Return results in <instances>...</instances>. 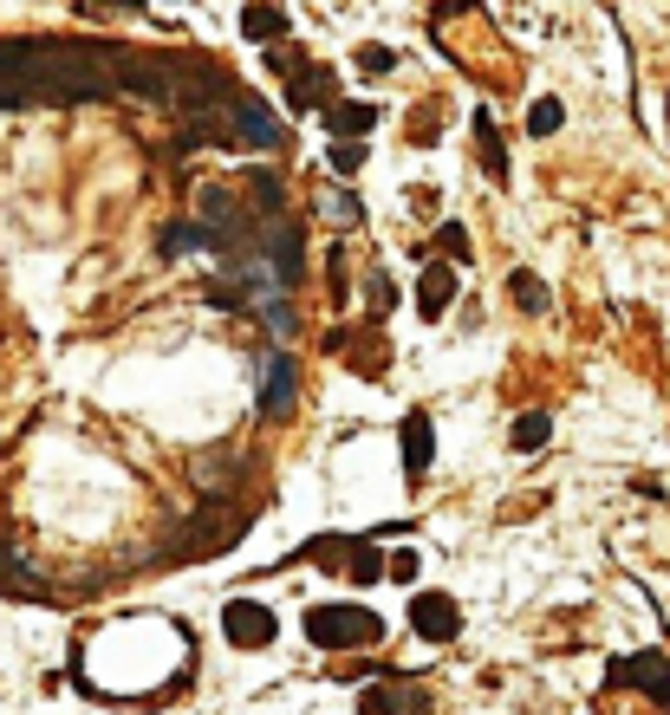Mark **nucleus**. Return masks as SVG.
Listing matches in <instances>:
<instances>
[{"instance_id": "obj_1", "label": "nucleus", "mask_w": 670, "mask_h": 715, "mask_svg": "<svg viewBox=\"0 0 670 715\" xmlns=\"http://www.w3.org/2000/svg\"><path fill=\"white\" fill-rule=\"evenodd\" d=\"M306 638H313L319 651H365V644L384 638V625H378V612H365V605H313V612H306Z\"/></svg>"}, {"instance_id": "obj_2", "label": "nucleus", "mask_w": 670, "mask_h": 715, "mask_svg": "<svg viewBox=\"0 0 670 715\" xmlns=\"http://www.w3.org/2000/svg\"><path fill=\"white\" fill-rule=\"evenodd\" d=\"M267 72L287 85V111H313V104H326V98H332V72H326L313 52H300V46H274Z\"/></svg>"}, {"instance_id": "obj_3", "label": "nucleus", "mask_w": 670, "mask_h": 715, "mask_svg": "<svg viewBox=\"0 0 670 715\" xmlns=\"http://www.w3.org/2000/svg\"><path fill=\"white\" fill-rule=\"evenodd\" d=\"M222 111H228L235 150H280V137H287V130H280V117H274V111H267V104H261L254 91H241V85H235Z\"/></svg>"}, {"instance_id": "obj_4", "label": "nucleus", "mask_w": 670, "mask_h": 715, "mask_svg": "<svg viewBox=\"0 0 670 715\" xmlns=\"http://www.w3.org/2000/svg\"><path fill=\"white\" fill-rule=\"evenodd\" d=\"M104 72H111V91H130V98H150V104H169V65H163V59L104 52Z\"/></svg>"}, {"instance_id": "obj_5", "label": "nucleus", "mask_w": 670, "mask_h": 715, "mask_svg": "<svg viewBox=\"0 0 670 715\" xmlns=\"http://www.w3.org/2000/svg\"><path fill=\"white\" fill-rule=\"evenodd\" d=\"M189 527H195V534H182V553H189V560H208V553H222V547L235 540V514H228L222 495H202V508H195Z\"/></svg>"}, {"instance_id": "obj_6", "label": "nucleus", "mask_w": 670, "mask_h": 715, "mask_svg": "<svg viewBox=\"0 0 670 715\" xmlns=\"http://www.w3.org/2000/svg\"><path fill=\"white\" fill-rule=\"evenodd\" d=\"M606 684H639V690H652V697L670 710V657H665V651H632V657H612V664H606Z\"/></svg>"}, {"instance_id": "obj_7", "label": "nucleus", "mask_w": 670, "mask_h": 715, "mask_svg": "<svg viewBox=\"0 0 670 715\" xmlns=\"http://www.w3.org/2000/svg\"><path fill=\"white\" fill-rule=\"evenodd\" d=\"M358 715H430V690H424V684H404V677H391V684H365Z\"/></svg>"}, {"instance_id": "obj_8", "label": "nucleus", "mask_w": 670, "mask_h": 715, "mask_svg": "<svg viewBox=\"0 0 670 715\" xmlns=\"http://www.w3.org/2000/svg\"><path fill=\"white\" fill-rule=\"evenodd\" d=\"M222 631H228V644H241V651H267V644H274V612L254 605V599H228Z\"/></svg>"}, {"instance_id": "obj_9", "label": "nucleus", "mask_w": 670, "mask_h": 715, "mask_svg": "<svg viewBox=\"0 0 670 715\" xmlns=\"http://www.w3.org/2000/svg\"><path fill=\"white\" fill-rule=\"evenodd\" d=\"M410 625H417L430 644H450V638L463 631V612H456V599H443V592H417V599H410Z\"/></svg>"}, {"instance_id": "obj_10", "label": "nucleus", "mask_w": 670, "mask_h": 715, "mask_svg": "<svg viewBox=\"0 0 670 715\" xmlns=\"http://www.w3.org/2000/svg\"><path fill=\"white\" fill-rule=\"evenodd\" d=\"M293 397H300V365H293L287 352H274L267 371H261V410L280 417V410H293Z\"/></svg>"}, {"instance_id": "obj_11", "label": "nucleus", "mask_w": 670, "mask_h": 715, "mask_svg": "<svg viewBox=\"0 0 670 715\" xmlns=\"http://www.w3.org/2000/svg\"><path fill=\"white\" fill-rule=\"evenodd\" d=\"M189 475H195V488H202V495H228V488L248 475V462H241L235 449H202V456L189 462Z\"/></svg>"}, {"instance_id": "obj_12", "label": "nucleus", "mask_w": 670, "mask_h": 715, "mask_svg": "<svg viewBox=\"0 0 670 715\" xmlns=\"http://www.w3.org/2000/svg\"><path fill=\"white\" fill-rule=\"evenodd\" d=\"M430 456H437V443H430V417L410 410V417H404V475H430Z\"/></svg>"}, {"instance_id": "obj_13", "label": "nucleus", "mask_w": 670, "mask_h": 715, "mask_svg": "<svg viewBox=\"0 0 670 715\" xmlns=\"http://www.w3.org/2000/svg\"><path fill=\"white\" fill-rule=\"evenodd\" d=\"M456 299V273L450 267H424V286H417V312L424 319H443V306Z\"/></svg>"}, {"instance_id": "obj_14", "label": "nucleus", "mask_w": 670, "mask_h": 715, "mask_svg": "<svg viewBox=\"0 0 670 715\" xmlns=\"http://www.w3.org/2000/svg\"><path fill=\"white\" fill-rule=\"evenodd\" d=\"M476 150H482V169H489L495 182H508V150H502V130H495L489 111H476Z\"/></svg>"}, {"instance_id": "obj_15", "label": "nucleus", "mask_w": 670, "mask_h": 715, "mask_svg": "<svg viewBox=\"0 0 670 715\" xmlns=\"http://www.w3.org/2000/svg\"><path fill=\"white\" fill-rule=\"evenodd\" d=\"M371 124H378L371 104H326V130H332V137H365Z\"/></svg>"}, {"instance_id": "obj_16", "label": "nucleus", "mask_w": 670, "mask_h": 715, "mask_svg": "<svg viewBox=\"0 0 670 715\" xmlns=\"http://www.w3.org/2000/svg\"><path fill=\"white\" fill-rule=\"evenodd\" d=\"M287 33V7H241V39H280Z\"/></svg>"}, {"instance_id": "obj_17", "label": "nucleus", "mask_w": 670, "mask_h": 715, "mask_svg": "<svg viewBox=\"0 0 670 715\" xmlns=\"http://www.w3.org/2000/svg\"><path fill=\"white\" fill-rule=\"evenodd\" d=\"M195 247L208 254V228L202 221H169L163 228V254H195Z\"/></svg>"}, {"instance_id": "obj_18", "label": "nucleus", "mask_w": 670, "mask_h": 715, "mask_svg": "<svg viewBox=\"0 0 670 715\" xmlns=\"http://www.w3.org/2000/svg\"><path fill=\"white\" fill-rule=\"evenodd\" d=\"M248 189H254V202H261V221L287 215V202H280V182H274L267 169H248Z\"/></svg>"}, {"instance_id": "obj_19", "label": "nucleus", "mask_w": 670, "mask_h": 715, "mask_svg": "<svg viewBox=\"0 0 670 715\" xmlns=\"http://www.w3.org/2000/svg\"><path fill=\"white\" fill-rule=\"evenodd\" d=\"M345 560H352V573L371 586V579H384V560H378V547L371 540H345Z\"/></svg>"}, {"instance_id": "obj_20", "label": "nucleus", "mask_w": 670, "mask_h": 715, "mask_svg": "<svg viewBox=\"0 0 670 715\" xmlns=\"http://www.w3.org/2000/svg\"><path fill=\"white\" fill-rule=\"evenodd\" d=\"M554 436V417H541V410H528L521 423H515V449H541Z\"/></svg>"}, {"instance_id": "obj_21", "label": "nucleus", "mask_w": 670, "mask_h": 715, "mask_svg": "<svg viewBox=\"0 0 670 715\" xmlns=\"http://www.w3.org/2000/svg\"><path fill=\"white\" fill-rule=\"evenodd\" d=\"M560 124H567V104H560V98H541V104H534V117H528V130H534V137H554Z\"/></svg>"}, {"instance_id": "obj_22", "label": "nucleus", "mask_w": 670, "mask_h": 715, "mask_svg": "<svg viewBox=\"0 0 670 715\" xmlns=\"http://www.w3.org/2000/svg\"><path fill=\"white\" fill-rule=\"evenodd\" d=\"M358 169H365V143H358V137H352V143L332 137V176H358Z\"/></svg>"}, {"instance_id": "obj_23", "label": "nucleus", "mask_w": 670, "mask_h": 715, "mask_svg": "<svg viewBox=\"0 0 670 715\" xmlns=\"http://www.w3.org/2000/svg\"><path fill=\"white\" fill-rule=\"evenodd\" d=\"M391 65H397V52H391V46H378V39H371V46H358V72H371V78H384Z\"/></svg>"}, {"instance_id": "obj_24", "label": "nucleus", "mask_w": 670, "mask_h": 715, "mask_svg": "<svg viewBox=\"0 0 670 715\" xmlns=\"http://www.w3.org/2000/svg\"><path fill=\"white\" fill-rule=\"evenodd\" d=\"M508 286H515V299H521V306H528V312H541V306H547V286H541V280H534V273H515V280H508Z\"/></svg>"}, {"instance_id": "obj_25", "label": "nucleus", "mask_w": 670, "mask_h": 715, "mask_svg": "<svg viewBox=\"0 0 670 715\" xmlns=\"http://www.w3.org/2000/svg\"><path fill=\"white\" fill-rule=\"evenodd\" d=\"M326 215H332V221H345V228H358V221H365L358 195H326Z\"/></svg>"}, {"instance_id": "obj_26", "label": "nucleus", "mask_w": 670, "mask_h": 715, "mask_svg": "<svg viewBox=\"0 0 670 715\" xmlns=\"http://www.w3.org/2000/svg\"><path fill=\"white\" fill-rule=\"evenodd\" d=\"M437 247H443V254H456V260H469V234H463L456 221H450V228H437Z\"/></svg>"}, {"instance_id": "obj_27", "label": "nucleus", "mask_w": 670, "mask_h": 715, "mask_svg": "<svg viewBox=\"0 0 670 715\" xmlns=\"http://www.w3.org/2000/svg\"><path fill=\"white\" fill-rule=\"evenodd\" d=\"M384 573H391V579H410V573H417V553H397V560H391Z\"/></svg>"}, {"instance_id": "obj_28", "label": "nucleus", "mask_w": 670, "mask_h": 715, "mask_svg": "<svg viewBox=\"0 0 670 715\" xmlns=\"http://www.w3.org/2000/svg\"><path fill=\"white\" fill-rule=\"evenodd\" d=\"M98 7H104V13H124V7H137V0H98Z\"/></svg>"}]
</instances>
